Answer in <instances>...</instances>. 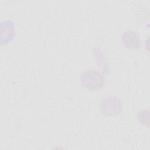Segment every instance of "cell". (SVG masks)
Wrapping results in <instances>:
<instances>
[{
  "label": "cell",
  "instance_id": "obj_2",
  "mask_svg": "<svg viewBox=\"0 0 150 150\" xmlns=\"http://www.w3.org/2000/svg\"><path fill=\"white\" fill-rule=\"evenodd\" d=\"M98 108L102 114L107 117H114L120 114L123 110L122 101L116 96L104 98L98 104Z\"/></svg>",
  "mask_w": 150,
  "mask_h": 150
},
{
  "label": "cell",
  "instance_id": "obj_5",
  "mask_svg": "<svg viewBox=\"0 0 150 150\" xmlns=\"http://www.w3.org/2000/svg\"><path fill=\"white\" fill-rule=\"evenodd\" d=\"M138 120L140 124L148 127L149 126V111L148 110H141L138 114Z\"/></svg>",
  "mask_w": 150,
  "mask_h": 150
},
{
  "label": "cell",
  "instance_id": "obj_1",
  "mask_svg": "<svg viewBox=\"0 0 150 150\" xmlns=\"http://www.w3.org/2000/svg\"><path fill=\"white\" fill-rule=\"evenodd\" d=\"M80 83L86 89L90 91H97L104 87L105 79L100 72L93 70H88L81 73Z\"/></svg>",
  "mask_w": 150,
  "mask_h": 150
},
{
  "label": "cell",
  "instance_id": "obj_4",
  "mask_svg": "<svg viewBox=\"0 0 150 150\" xmlns=\"http://www.w3.org/2000/svg\"><path fill=\"white\" fill-rule=\"evenodd\" d=\"M15 36V26L11 21H6L1 25V44L6 45Z\"/></svg>",
  "mask_w": 150,
  "mask_h": 150
},
{
  "label": "cell",
  "instance_id": "obj_3",
  "mask_svg": "<svg viewBox=\"0 0 150 150\" xmlns=\"http://www.w3.org/2000/svg\"><path fill=\"white\" fill-rule=\"evenodd\" d=\"M124 45L130 50H138L141 46V39L139 35L134 30L125 31L121 36Z\"/></svg>",
  "mask_w": 150,
  "mask_h": 150
}]
</instances>
